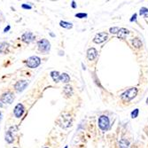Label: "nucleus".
Listing matches in <instances>:
<instances>
[{
  "instance_id": "obj_1",
  "label": "nucleus",
  "mask_w": 148,
  "mask_h": 148,
  "mask_svg": "<svg viewBox=\"0 0 148 148\" xmlns=\"http://www.w3.org/2000/svg\"><path fill=\"white\" fill-rule=\"evenodd\" d=\"M138 93V90L137 87H131V88L127 89L121 94L120 98L124 102H130L137 97Z\"/></svg>"
},
{
  "instance_id": "obj_2",
  "label": "nucleus",
  "mask_w": 148,
  "mask_h": 148,
  "mask_svg": "<svg viewBox=\"0 0 148 148\" xmlns=\"http://www.w3.org/2000/svg\"><path fill=\"white\" fill-rule=\"evenodd\" d=\"M98 126L100 129V130H102L103 132L108 131L111 129V123H110L109 117L106 114L100 115L98 119Z\"/></svg>"
},
{
  "instance_id": "obj_3",
  "label": "nucleus",
  "mask_w": 148,
  "mask_h": 148,
  "mask_svg": "<svg viewBox=\"0 0 148 148\" xmlns=\"http://www.w3.org/2000/svg\"><path fill=\"white\" fill-rule=\"evenodd\" d=\"M72 122H73V119L71 115L65 113L60 117L58 123H59V125L61 126L63 129H68L72 125Z\"/></svg>"
},
{
  "instance_id": "obj_4",
  "label": "nucleus",
  "mask_w": 148,
  "mask_h": 148,
  "mask_svg": "<svg viewBox=\"0 0 148 148\" xmlns=\"http://www.w3.org/2000/svg\"><path fill=\"white\" fill-rule=\"evenodd\" d=\"M37 47L40 51L46 54V53H48L51 50V44L47 39L43 38L37 42Z\"/></svg>"
},
{
  "instance_id": "obj_5",
  "label": "nucleus",
  "mask_w": 148,
  "mask_h": 148,
  "mask_svg": "<svg viewBox=\"0 0 148 148\" xmlns=\"http://www.w3.org/2000/svg\"><path fill=\"white\" fill-rule=\"evenodd\" d=\"M26 64L29 69H36L41 64V59L37 56H31L26 60Z\"/></svg>"
},
{
  "instance_id": "obj_6",
  "label": "nucleus",
  "mask_w": 148,
  "mask_h": 148,
  "mask_svg": "<svg viewBox=\"0 0 148 148\" xmlns=\"http://www.w3.org/2000/svg\"><path fill=\"white\" fill-rule=\"evenodd\" d=\"M107 37H108V34L106 33V32H99L97 33L96 36H94L93 38V43L96 44V45H100L104 42H106L107 40Z\"/></svg>"
},
{
  "instance_id": "obj_7",
  "label": "nucleus",
  "mask_w": 148,
  "mask_h": 148,
  "mask_svg": "<svg viewBox=\"0 0 148 148\" xmlns=\"http://www.w3.org/2000/svg\"><path fill=\"white\" fill-rule=\"evenodd\" d=\"M13 100H14V95L11 91L5 92L1 97V101L5 104H12Z\"/></svg>"
},
{
  "instance_id": "obj_8",
  "label": "nucleus",
  "mask_w": 148,
  "mask_h": 148,
  "mask_svg": "<svg viewBox=\"0 0 148 148\" xmlns=\"http://www.w3.org/2000/svg\"><path fill=\"white\" fill-rule=\"evenodd\" d=\"M29 85V81L27 80H21V81H18V82L15 84L14 85V89L18 91V92H21L23 91L26 87Z\"/></svg>"
},
{
  "instance_id": "obj_9",
  "label": "nucleus",
  "mask_w": 148,
  "mask_h": 148,
  "mask_svg": "<svg viewBox=\"0 0 148 148\" xmlns=\"http://www.w3.org/2000/svg\"><path fill=\"white\" fill-rule=\"evenodd\" d=\"M35 35L32 32H25L21 36V40L26 44H30L35 40Z\"/></svg>"
},
{
  "instance_id": "obj_10",
  "label": "nucleus",
  "mask_w": 148,
  "mask_h": 148,
  "mask_svg": "<svg viewBox=\"0 0 148 148\" xmlns=\"http://www.w3.org/2000/svg\"><path fill=\"white\" fill-rule=\"evenodd\" d=\"M98 57V51L96 50V48L94 47H90L87 50V59L90 61H92L95 59H97Z\"/></svg>"
},
{
  "instance_id": "obj_11",
  "label": "nucleus",
  "mask_w": 148,
  "mask_h": 148,
  "mask_svg": "<svg viewBox=\"0 0 148 148\" xmlns=\"http://www.w3.org/2000/svg\"><path fill=\"white\" fill-rule=\"evenodd\" d=\"M25 112V108L22 104L19 103L18 105H16V106L14 107V110H13V114H14L16 118H21L23 114Z\"/></svg>"
},
{
  "instance_id": "obj_12",
  "label": "nucleus",
  "mask_w": 148,
  "mask_h": 148,
  "mask_svg": "<svg viewBox=\"0 0 148 148\" xmlns=\"http://www.w3.org/2000/svg\"><path fill=\"white\" fill-rule=\"evenodd\" d=\"M130 34V31L129 29H125V28H120V30L119 32L117 33V37L119 39H122V40H125L127 36Z\"/></svg>"
},
{
  "instance_id": "obj_13",
  "label": "nucleus",
  "mask_w": 148,
  "mask_h": 148,
  "mask_svg": "<svg viewBox=\"0 0 148 148\" xmlns=\"http://www.w3.org/2000/svg\"><path fill=\"white\" fill-rule=\"evenodd\" d=\"M131 45L134 48H136V49H140L142 48L143 46V43L141 41V39L138 38V37H135V38H133L131 39Z\"/></svg>"
},
{
  "instance_id": "obj_14",
  "label": "nucleus",
  "mask_w": 148,
  "mask_h": 148,
  "mask_svg": "<svg viewBox=\"0 0 148 148\" xmlns=\"http://www.w3.org/2000/svg\"><path fill=\"white\" fill-rule=\"evenodd\" d=\"M63 93H64V95L66 96V98H70L73 95V93H74L72 86H70L69 84L66 85L64 87V89H63Z\"/></svg>"
},
{
  "instance_id": "obj_15",
  "label": "nucleus",
  "mask_w": 148,
  "mask_h": 148,
  "mask_svg": "<svg viewBox=\"0 0 148 148\" xmlns=\"http://www.w3.org/2000/svg\"><path fill=\"white\" fill-rule=\"evenodd\" d=\"M130 144V143L127 138H122L118 142V147L119 148H129Z\"/></svg>"
},
{
  "instance_id": "obj_16",
  "label": "nucleus",
  "mask_w": 148,
  "mask_h": 148,
  "mask_svg": "<svg viewBox=\"0 0 148 148\" xmlns=\"http://www.w3.org/2000/svg\"><path fill=\"white\" fill-rule=\"evenodd\" d=\"M51 77L53 79L55 83H60V74L58 71H51Z\"/></svg>"
},
{
  "instance_id": "obj_17",
  "label": "nucleus",
  "mask_w": 148,
  "mask_h": 148,
  "mask_svg": "<svg viewBox=\"0 0 148 148\" xmlns=\"http://www.w3.org/2000/svg\"><path fill=\"white\" fill-rule=\"evenodd\" d=\"M60 82L64 84H69L70 82V76L66 73L60 74Z\"/></svg>"
},
{
  "instance_id": "obj_18",
  "label": "nucleus",
  "mask_w": 148,
  "mask_h": 148,
  "mask_svg": "<svg viewBox=\"0 0 148 148\" xmlns=\"http://www.w3.org/2000/svg\"><path fill=\"white\" fill-rule=\"evenodd\" d=\"M60 26L62 27L64 29H70L73 28V23L71 22H69V21H60Z\"/></svg>"
},
{
  "instance_id": "obj_19",
  "label": "nucleus",
  "mask_w": 148,
  "mask_h": 148,
  "mask_svg": "<svg viewBox=\"0 0 148 148\" xmlns=\"http://www.w3.org/2000/svg\"><path fill=\"white\" fill-rule=\"evenodd\" d=\"M13 140H14V138H13V136H12V134L10 130H8L6 133H5V141L9 144L12 143Z\"/></svg>"
},
{
  "instance_id": "obj_20",
  "label": "nucleus",
  "mask_w": 148,
  "mask_h": 148,
  "mask_svg": "<svg viewBox=\"0 0 148 148\" xmlns=\"http://www.w3.org/2000/svg\"><path fill=\"white\" fill-rule=\"evenodd\" d=\"M139 15L144 16L145 18H148V8L147 7H141L139 10Z\"/></svg>"
},
{
  "instance_id": "obj_21",
  "label": "nucleus",
  "mask_w": 148,
  "mask_h": 148,
  "mask_svg": "<svg viewBox=\"0 0 148 148\" xmlns=\"http://www.w3.org/2000/svg\"><path fill=\"white\" fill-rule=\"evenodd\" d=\"M75 16L76 18H79V19H86L88 17V13H86V12H78V13H75Z\"/></svg>"
},
{
  "instance_id": "obj_22",
  "label": "nucleus",
  "mask_w": 148,
  "mask_h": 148,
  "mask_svg": "<svg viewBox=\"0 0 148 148\" xmlns=\"http://www.w3.org/2000/svg\"><path fill=\"white\" fill-rule=\"evenodd\" d=\"M139 114V109L138 108H135L131 113H130V116L132 119H136Z\"/></svg>"
},
{
  "instance_id": "obj_23",
  "label": "nucleus",
  "mask_w": 148,
  "mask_h": 148,
  "mask_svg": "<svg viewBox=\"0 0 148 148\" xmlns=\"http://www.w3.org/2000/svg\"><path fill=\"white\" fill-rule=\"evenodd\" d=\"M119 30H120L119 27H111V28L109 29V33L113 34V35H117Z\"/></svg>"
},
{
  "instance_id": "obj_24",
  "label": "nucleus",
  "mask_w": 148,
  "mask_h": 148,
  "mask_svg": "<svg viewBox=\"0 0 148 148\" xmlns=\"http://www.w3.org/2000/svg\"><path fill=\"white\" fill-rule=\"evenodd\" d=\"M137 20H138V13H134V14L131 16V18L130 19V22H137Z\"/></svg>"
},
{
  "instance_id": "obj_25",
  "label": "nucleus",
  "mask_w": 148,
  "mask_h": 148,
  "mask_svg": "<svg viewBox=\"0 0 148 148\" xmlns=\"http://www.w3.org/2000/svg\"><path fill=\"white\" fill-rule=\"evenodd\" d=\"M21 7H22L23 9H31V8H32V6H31V5H25V4H23V5H21Z\"/></svg>"
},
{
  "instance_id": "obj_26",
  "label": "nucleus",
  "mask_w": 148,
  "mask_h": 148,
  "mask_svg": "<svg viewBox=\"0 0 148 148\" xmlns=\"http://www.w3.org/2000/svg\"><path fill=\"white\" fill-rule=\"evenodd\" d=\"M71 5H72V8H74V9H75V8L77 7V5L75 4V1H72V2H71Z\"/></svg>"
},
{
  "instance_id": "obj_27",
  "label": "nucleus",
  "mask_w": 148,
  "mask_h": 148,
  "mask_svg": "<svg viewBox=\"0 0 148 148\" xmlns=\"http://www.w3.org/2000/svg\"><path fill=\"white\" fill-rule=\"evenodd\" d=\"M4 43H1V44H0V52H1V51H3V48H4Z\"/></svg>"
},
{
  "instance_id": "obj_28",
  "label": "nucleus",
  "mask_w": 148,
  "mask_h": 148,
  "mask_svg": "<svg viewBox=\"0 0 148 148\" xmlns=\"http://www.w3.org/2000/svg\"><path fill=\"white\" fill-rule=\"evenodd\" d=\"M10 28H11V27L10 26H7V28H5V29H4V32H7L9 29H10Z\"/></svg>"
},
{
  "instance_id": "obj_29",
  "label": "nucleus",
  "mask_w": 148,
  "mask_h": 148,
  "mask_svg": "<svg viewBox=\"0 0 148 148\" xmlns=\"http://www.w3.org/2000/svg\"><path fill=\"white\" fill-rule=\"evenodd\" d=\"M82 66H83V69H84V70H85V69H86L85 66H84V64H82Z\"/></svg>"
},
{
  "instance_id": "obj_30",
  "label": "nucleus",
  "mask_w": 148,
  "mask_h": 148,
  "mask_svg": "<svg viewBox=\"0 0 148 148\" xmlns=\"http://www.w3.org/2000/svg\"><path fill=\"white\" fill-rule=\"evenodd\" d=\"M1 102H2V101H0V107H2V106H3V104H2Z\"/></svg>"
},
{
  "instance_id": "obj_31",
  "label": "nucleus",
  "mask_w": 148,
  "mask_h": 148,
  "mask_svg": "<svg viewBox=\"0 0 148 148\" xmlns=\"http://www.w3.org/2000/svg\"><path fill=\"white\" fill-rule=\"evenodd\" d=\"M146 105H147V106H148V98H147V99H146Z\"/></svg>"
},
{
  "instance_id": "obj_32",
  "label": "nucleus",
  "mask_w": 148,
  "mask_h": 148,
  "mask_svg": "<svg viewBox=\"0 0 148 148\" xmlns=\"http://www.w3.org/2000/svg\"><path fill=\"white\" fill-rule=\"evenodd\" d=\"M64 148H68V145H66V146H65Z\"/></svg>"
},
{
  "instance_id": "obj_33",
  "label": "nucleus",
  "mask_w": 148,
  "mask_h": 148,
  "mask_svg": "<svg viewBox=\"0 0 148 148\" xmlns=\"http://www.w3.org/2000/svg\"><path fill=\"white\" fill-rule=\"evenodd\" d=\"M0 118H1V112H0Z\"/></svg>"
},
{
  "instance_id": "obj_34",
  "label": "nucleus",
  "mask_w": 148,
  "mask_h": 148,
  "mask_svg": "<svg viewBox=\"0 0 148 148\" xmlns=\"http://www.w3.org/2000/svg\"><path fill=\"white\" fill-rule=\"evenodd\" d=\"M45 148H50V147H45Z\"/></svg>"
},
{
  "instance_id": "obj_35",
  "label": "nucleus",
  "mask_w": 148,
  "mask_h": 148,
  "mask_svg": "<svg viewBox=\"0 0 148 148\" xmlns=\"http://www.w3.org/2000/svg\"><path fill=\"white\" fill-rule=\"evenodd\" d=\"M13 148H17V147H13Z\"/></svg>"
}]
</instances>
